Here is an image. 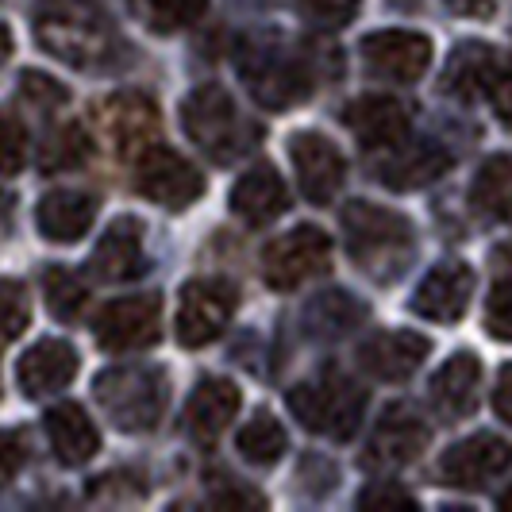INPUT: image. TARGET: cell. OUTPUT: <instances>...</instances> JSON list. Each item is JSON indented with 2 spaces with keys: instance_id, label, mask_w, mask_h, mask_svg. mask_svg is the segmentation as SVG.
Returning <instances> with one entry per match:
<instances>
[{
  "instance_id": "cell-1",
  "label": "cell",
  "mask_w": 512,
  "mask_h": 512,
  "mask_svg": "<svg viewBox=\"0 0 512 512\" xmlns=\"http://www.w3.org/2000/svg\"><path fill=\"white\" fill-rule=\"evenodd\" d=\"M35 39L77 70L104 66L120 51V35L97 0H35Z\"/></svg>"
},
{
  "instance_id": "cell-2",
  "label": "cell",
  "mask_w": 512,
  "mask_h": 512,
  "mask_svg": "<svg viewBox=\"0 0 512 512\" xmlns=\"http://www.w3.org/2000/svg\"><path fill=\"white\" fill-rule=\"evenodd\" d=\"M343 235H347L351 262L370 282H397L416 255V231L409 216L393 208L351 201L343 208Z\"/></svg>"
},
{
  "instance_id": "cell-3",
  "label": "cell",
  "mask_w": 512,
  "mask_h": 512,
  "mask_svg": "<svg viewBox=\"0 0 512 512\" xmlns=\"http://www.w3.org/2000/svg\"><path fill=\"white\" fill-rule=\"evenodd\" d=\"M93 393L120 432H151L170 405V378L162 366L124 362L97 374Z\"/></svg>"
},
{
  "instance_id": "cell-4",
  "label": "cell",
  "mask_w": 512,
  "mask_h": 512,
  "mask_svg": "<svg viewBox=\"0 0 512 512\" xmlns=\"http://www.w3.org/2000/svg\"><path fill=\"white\" fill-rule=\"evenodd\" d=\"M289 412L305 424L308 432L328 439H351L359 432L366 412V389L343 370H324L320 378L289 389Z\"/></svg>"
},
{
  "instance_id": "cell-5",
  "label": "cell",
  "mask_w": 512,
  "mask_h": 512,
  "mask_svg": "<svg viewBox=\"0 0 512 512\" xmlns=\"http://www.w3.org/2000/svg\"><path fill=\"white\" fill-rule=\"evenodd\" d=\"M181 128L216 162H231L247 147V124H243V116H239V108L224 85L193 89L181 104Z\"/></svg>"
},
{
  "instance_id": "cell-6",
  "label": "cell",
  "mask_w": 512,
  "mask_h": 512,
  "mask_svg": "<svg viewBox=\"0 0 512 512\" xmlns=\"http://www.w3.org/2000/svg\"><path fill=\"white\" fill-rule=\"evenodd\" d=\"M332 262V239L316 224H297L262 247V278L278 293H293L305 282L328 274Z\"/></svg>"
},
{
  "instance_id": "cell-7",
  "label": "cell",
  "mask_w": 512,
  "mask_h": 512,
  "mask_svg": "<svg viewBox=\"0 0 512 512\" xmlns=\"http://www.w3.org/2000/svg\"><path fill=\"white\" fill-rule=\"evenodd\" d=\"M235 285L224 278H197V282L181 285L178 301V343L181 347H208L212 339H220L224 328L235 316Z\"/></svg>"
},
{
  "instance_id": "cell-8",
  "label": "cell",
  "mask_w": 512,
  "mask_h": 512,
  "mask_svg": "<svg viewBox=\"0 0 512 512\" xmlns=\"http://www.w3.org/2000/svg\"><path fill=\"white\" fill-rule=\"evenodd\" d=\"M135 189L162 208H189L205 193V174L178 151L151 143L135 162Z\"/></svg>"
},
{
  "instance_id": "cell-9",
  "label": "cell",
  "mask_w": 512,
  "mask_h": 512,
  "mask_svg": "<svg viewBox=\"0 0 512 512\" xmlns=\"http://www.w3.org/2000/svg\"><path fill=\"white\" fill-rule=\"evenodd\" d=\"M97 120H101V135L120 158H139L151 143H158V108L151 97L135 89L112 93L97 108Z\"/></svg>"
},
{
  "instance_id": "cell-10",
  "label": "cell",
  "mask_w": 512,
  "mask_h": 512,
  "mask_svg": "<svg viewBox=\"0 0 512 512\" xmlns=\"http://www.w3.org/2000/svg\"><path fill=\"white\" fill-rule=\"evenodd\" d=\"M158 320H162V301L154 293L143 297H120L108 301L93 320V332L104 351H143L158 339Z\"/></svg>"
},
{
  "instance_id": "cell-11",
  "label": "cell",
  "mask_w": 512,
  "mask_h": 512,
  "mask_svg": "<svg viewBox=\"0 0 512 512\" xmlns=\"http://www.w3.org/2000/svg\"><path fill=\"white\" fill-rule=\"evenodd\" d=\"M289 158H293V170H297V181H301V193L312 205L335 201V193L343 189V178H347V158L328 135L297 131L289 139Z\"/></svg>"
},
{
  "instance_id": "cell-12",
  "label": "cell",
  "mask_w": 512,
  "mask_h": 512,
  "mask_svg": "<svg viewBox=\"0 0 512 512\" xmlns=\"http://www.w3.org/2000/svg\"><path fill=\"white\" fill-rule=\"evenodd\" d=\"M362 62L385 81H416L432 66V39L409 27H385L362 39Z\"/></svg>"
},
{
  "instance_id": "cell-13",
  "label": "cell",
  "mask_w": 512,
  "mask_h": 512,
  "mask_svg": "<svg viewBox=\"0 0 512 512\" xmlns=\"http://www.w3.org/2000/svg\"><path fill=\"white\" fill-rule=\"evenodd\" d=\"M512 466V447L493 432L459 439L455 447L443 451L439 459V478L455 489H482L497 474H505Z\"/></svg>"
},
{
  "instance_id": "cell-14",
  "label": "cell",
  "mask_w": 512,
  "mask_h": 512,
  "mask_svg": "<svg viewBox=\"0 0 512 512\" xmlns=\"http://www.w3.org/2000/svg\"><path fill=\"white\" fill-rule=\"evenodd\" d=\"M474 293V270L466 262H439L424 274V282L412 293V312L436 324H455L470 305Z\"/></svg>"
},
{
  "instance_id": "cell-15",
  "label": "cell",
  "mask_w": 512,
  "mask_h": 512,
  "mask_svg": "<svg viewBox=\"0 0 512 512\" xmlns=\"http://www.w3.org/2000/svg\"><path fill=\"white\" fill-rule=\"evenodd\" d=\"M428 439H432L428 424L409 405H389L382 412V420L374 424V432H370V447H366L362 462H370V466H405L428 447Z\"/></svg>"
},
{
  "instance_id": "cell-16",
  "label": "cell",
  "mask_w": 512,
  "mask_h": 512,
  "mask_svg": "<svg viewBox=\"0 0 512 512\" xmlns=\"http://www.w3.org/2000/svg\"><path fill=\"white\" fill-rule=\"evenodd\" d=\"M432 351V339L420 332H378L359 347L362 370L378 382H405L412 378Z\"/></svg>"
},
{
  "instance_id": "cell-17",
  "label": "cell",
  "mask_w": 512,
  "mask_h": 512,
  "mask_svg": "<svg viewBox=\"0 0 512 512\" xmlns=\"http://www.w3.org/2000/svg\"><path fill=\"white\" fill-rule=\"evenodd\" d=\"M347 128L355 131L362 147H401L409 135V104L389 93H366L347 104Z\"/></svg>"
},
{
  "instance_id": "cell-18",
  "label": "cell",
  "mask_w": 512,
  "mask_h": 512,
  "mask_svg": "<svg viewBox=\"0 0 512 512\" xmlns=\"http://www.w3.org/2000/svg\"><path fill=\"white\" fill-rule=\"evenodd\" d=\"M243 66V62H239ZM247 81H251V93L266 108H285V104L301 101L308 93V74L297 58H289L285 51H251L247 58Z\"/></svg>"
},
{
  "instance_id": "cell-19",
  "label": "cell",
  "mask_w": 512,
  "mask_h": 512,
  "mask_svg": "<svg viewBox=\"0 0 512 512\" xmlns=\"http://www.w3.org/2000/svg\"><path fill=\"white\" fill-rule=\"evenodd\" d=\"M93 274L101 282H131L143 274L147 266V247H143V224L135 216H120L112 220L108 231L93 247Z\"/></svg>"
},
{
  "instance_id": "cell-20",
  "label": "cell",
  "mask_w": 512,
  "mask_h": 512,
  "mask_svg": "<svg viewBox=\"0 0 512 512\" xmlns=\"http://www.w3.org/2000/svg\"><path fill=\"white\" fill-rule=\"evenodd\" d=\"M77 374V351L66 339H39L24 351V359L16 366V382L24 389V397H47L54 389L70 385Z\"/></svg>"
},
{
  "instance_id": "cell-21",
  "label": "cell",
  "mask_w": 512,
  "mask_h": 512,
  "mask_svg": "<svg viewBox=\"0 0 512 512\" xmlns=\"http://www.w3.org/2000/svg\"><path fill=\"white\" fill-rule=\"evenodd\" d=\"M43 428H47V439H51V451L54 459L62 466H85L101 451V432L97 424L89 420V412L74 405V401H62L47 409L43 416Z\"/></svg>"
},
{
  "instance_id": "cell-22",
  "label": "cell",
  "mask_w": 512,
  "mask_h": 512,
  "mask_svg": "<svg viewBox=\"0 0 512 512\" xmlns=\"http://www.w3.org/2000/svg\"><path fill=\"white\" fill-rule=\"evenodd\" d=\"M97 197L81 189H54L35 208V228L51 243H77L97 220Z\"/></svg>"
},
{
  "instance_id": "cell-23",
  "label": "cell",
  "mask_w": 512,
  "mask_h": 512,
  "mask_svg": "<svg viewBox=\"0 0 512 512\" xmlns=\"http://www.w3.org/2000/svg\"><path fill=\"white\" fill-rule=\"evenodd\" d=\"M239 405H243L239 385L228 382V378H205V382L193 389L189 405H185V428H189V436L201 439V443H212L235 420Z\"/></svg>"
},
{
  "instance_id": "cell-24",
  "label": "cell",
  "mask_w": 512,
  "mask_h": 512,
  "mask_svg": "<svg viewBox=\"0 0 512 512\" xmlns=\"http://www.w3.org/2000/svg\"><path fill=\"white\" fill-rule=\"evenodd\" d=\"M289 208V189L274 166H251L231 185V212L247 224H270Z\"/></svg>"
},
{
  "instance_id": "cell-25",
  "label": "cell",
  "mask_w": 512,
  "mask_h": 512,
  "mask_svg": "<svg viewBox=\"0 0 512 512\" xmlns=\"http://www.w3.org/2000/svg\"><path fill=\"white\" fill-rule=\"evenodd\" d=\"M478 382H482V362L474 351H459L443 362L432 378V401L447 416H466L478 405Z\"/></svg>"
},
{
  "instance_id": "cell-26",
  "label": "cell",
  "mask_w": 512,
  "mask_h": 512,
  "mask_svg": "<svg viewBox=\"0 0 512 512\" xmlns=\"http://www.w3.org/2000/svg\"><path fill=\"white\" fill-rule=\"evenodd\" d=\"M497 66L501 62H497L493 47H486V43H462V47H455L451 62H447L443 89L462 97V101H474V97L489 93V81L497 74Z\"/></svg>"
},
{
  "instance_id": "cell-27",
  "label": "cell",
  "mask_w": 512,
  "mask_h": 512,
  "mask_svg": "<svg viewBox=\"0 0 512 512\" xmlns=\"http://www.w3.org/2000/svg\"><path fill=\"white\" fill-rule=\"evenodd\" d=\"M470 205L486 220L512 224V154H493L482 162L470 185Z\"/></svg>"
},
{
  "instance_id": "cell-28",
  "label": "cell",
  "mask_w": 512,
  "mask_h": 512,
  "mask_svg": "<svg viewBox=\"0 0 512 512\" xmlns=\"http://www.w3.org/2000/svg\"><path fill=\"white\" fill-rule=\"evenodd\" d=\"M451 166V154L443 147H412V151H401L397 158H389L378 166V178L397 189V193H409V189H420L428 181H436L443 170Z\"/></svg>"
},
{
  "instance_id": "cell-29",
  "label": "cell",
  "mask_w": 512,
  "mask_h": 512,
  "mask_svg": "<svg viewBox=\"0 0 512 512\" xmlns=\"http://www.w3.org/2000/svg\"><path fill=\"white\" fill-rule=\"evenodd\" d=\"M235 447H239L243 459L255 462V466H274V462L285 455L289 436H285V428L270 412H255V416L243 424V432L235 436Z\"/></svg>"
},
{
  "instance_id": "cell-30",
  "label": "cell",
  "mask_w": 512,
  "mask_h": 512,
  "mask_svg": "<svg viewBox=\"0 0 512 512\" xmlns=\"http://www.w3.org/2000/svg\"><path fill=\"white\" fill-rule=\"evenodd\" d=\"M43 293H47V308H51L58 320H77L85 305H89V289L85 282L70 274L66 266H51L43 274Z\"/></svg>"
},
{
  "instance_id": "cell-31",
  "label": "cell",
  "mask_w": 512,
  "mask_h": 512,
  "mask_svg": "<svg viewBox=\"0 0 512 512\" xmlns=\"http://www.w3.org/2000/svg\"><path fill=\"white\" fill-rule=\"evenodd\" d=\"M85 154H89V139H85V131L77 128V124H66V128L54 131L51 143L43 147L39 166H43V174H54V170H74V166L85 162Z\"/></svg>"
},
{
  "instance_id": "cell-32",
  "label": "cell",
  "mask_w": 512,
  "mask_h": 512,
  "mask_svg": "<svg viewBox=\"0 0 512 512\" xmlns=\"http://www.w3.org/2000/svg\"><path fill=\"white\" fill-rule=\"evenodd\" d=\"M31 324V301L27 289L12 278H0V347H8L12 339H20Z\"/></svg>"
},
{
  "instance_id": "cell-33",
  "label": "cell",
  "mask_w": 512,
  "mask_h": 512,
  "mask_svg": "<svg viewBox=\"0 0 512 512\" xmlns=\"http://www.w3.org/2000/svg\"><path fill=\"white\" fill-rule=\"evenodd\" d=\"M359 4L362 0H293L297 16L308 20L312 27H324V31L351 24L359 16Z\"/></svg>"
},
{
  "instance_id": "cell-34",
  "label": "cell",
  "mask_w": 512,
  "mask_h": 512,
  "mask_svg": "<svg viewBox=\"0 0 512 512\" xmlns=\"http://www.w3.org/2000/svg\"><path fill=\"white\" fill-rule=\"evenodd\" d=\"M24 162H27V128L12 112H0V178L20 174Z\"/></svg>"
},
{
  "instance_id": "cell-35",
  "label": "cell",
  "mask_w": 512,
  "mask_h": 512,
  "mask_svg": "<svg viewBox=\"0 0 512 512\" xmlns=\"http://www.w3.org/2000/svg\"><path fill=\"white\" fill-rule=\"evenodd\" d=\"M151 4V24L158 31H181L205 20L208 0H147Z\"/></svg>"
},
{
  "instance_id": "cell-36",
  "label": "cell",
  "mask_w": 512,
  "mask_h": 512,
  "mask_svg": "<svg viewBox=\"0 0 512 512\" xmlns=\"http://www.w3.org/2000/svg\"><path fill=\"white\" fill-rule=\"evenodd\" d=\"M486 332L493 339H505L512 343V278L509 282H497L486 301Z\"/></svg>"
},
{
  "instance_id": "cell-37",
  "label": "cell",
  "mask_w": 512,
  "mask_h": 512,
  "mask_svg": "<svg viewBox=\"0 0 512 512\" xmlns=\"http://www.w3.org/2000/svg\"><path fill=\"white\" fill-rule=\"evenodd\" d=\"M20 93H24L31 104H39V108H58V104L70 101L66 85H58L54 77L39 74V70H24V74H20Z\"/></svg>"
},
{
  "instance_id": "cell-38",
  "label": "cell",
  "mask_w": 512,
  "mask_h": 512,
  "mask_svg": "<svg viewBox=\"0 0 512 512\" xmlns=\"http://www.w3.org/2000/svg\"><path fill=\"white\" fill-rule=\"evenodd\" d=\"M24 462H27V436L24 432H12V428H0V489L16 482V474L24 470Z\"/></svg>"
},
{
  "instance_id": "cell-39",
  "label": "cell",
  "mask_w": 512,
  "mask_h": 512,
  "mask_svg": "<svg viewBox=\"0 0 512 512\" xmlns=\"http://www.w3.org/2000/svg\"><path fill=\"white\" fill-rule=\"evenodd\" d=\"M362 509H393V505H405V509H416V497H409L405 489L397 486H370L359 493Z\"/></svg>"
},
{
  "instance_id": "cell-40",
  "label": "cell",
  "mask_w": 512,
  "mask_h": 512,
  "mask_svg": "<svg viewBox=\"0 0 512 512\" xmlns=\"http://www.w3.org/2000/svg\"><path fill=\"white\" fill-rule=\"evenodd\" d=\"M489 101H493V108H497V116L505 120V124H512V66H497V74H493V81H489Z\"/></svg>"
},
{
  "instance_id": "cell-41",
  "label": "cell",
  "mask_w": 512,
  "mask_h": 512,
  "mask_svg": "<svg viewBox=\"0 0 512 512\" xmlns=\"http://www.w3.org/2000/svg\"><path fill=\"white\" fill-rule=\"evenodd\" d=\"M493 412L505 420L512 428V362L509 366H501V374H497V389H493Z\"/></svg>"
},
{
  "instance_id": "cell-42",
  "label": "cell",
  "mask_w": 512,
  "mask_h": 512,
  "mask_svg": "<svg viewBox=\"0 0 512 512\" xmlns=\"http://www.w3.org/2000/svg\"><path fill=\"white\" fill-rule=\"evenodd\" d=\"M347 301H351V293H324V297H320L312 308H343ZM347 324H351V320H339V316L332 312V320L324 324V332H320V335H343V332H347Z\"/></svg>"
},
{
  "instance_id": "cell-43",
  "label": "cell",
  "mask_w": 512,
  "mask_h": 512,
  "mask_svg": "<svg viewBox=\"0 0 512 512\" xmlns=\"http://www.w3.org/2000/svg\"><path fill=\"white\" fill-rule=\"evenodd\" d=\"M447 8L455 16H466V20H486L497 12V0H447Z\"/></svg>"
},
{
  "instance_id": "cell-44",
  "label": "cell",
  "mask_w": 512,
  "mask_h": 512,
  "mask_svg": "<svg viewBox=\"0 0 512 512\" xmlns=\"http://www.w3.org/2000/svg\"><path fill=\"white\" fill-rule=\"evenodd\" d=\"M8 224H12V197H8V193H0V235L8 231Z\"/></svg>"
},
{
  "instance_id": "cell-45",
  "label": "cell",
  "mask_w": 512,
  "mask_h": 512,
  "mask_svg": "<svg viewBox=\"0 0 512 512\" xmlns=\"http://www.w3.org/2000/svg\"><path fill=\"white\" fill-rule=\"evenodd\" d=\"M8 54H12V27L0 24V66L8 62Z\"/></svg>"
},
{
  "instance_id": "cell-46",
  "label": "cell",
  "mask_w": 512,
  "mask_h": 512,
  "mask_svg": "<svg viewBox=\"0 0 512 512\" xmlns=\"http://www.w3.org/2000/svg\"><path fill=\"white\" fill-rule=\"evenodd\" d=\"M497 505H501V509H512V486L505 489V493H501V497H497Z\"/></svg>"
}]
</instances>
